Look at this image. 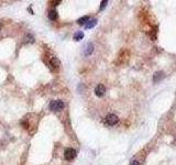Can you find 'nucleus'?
<instances>
[{
  "instance_id": "ddd939ff",
  "label": "nucleus",
  "mask_w": 176,
  "mask_h": 165,
  "mask_svg": "<svg viewBox=\"0 0 176 165\" xmlns=\"http://www.w3.org/2000/svg\"><path fill=\"white\" fill-rule=\"evenodd\" d=\"M130 165H141V164H140V162H139V161H132Z\"/></svg>"
},
{
  "instance_id": "7ed1b4c3",
  "label": "nucleus",
  "mask_w": 176,
  "mask_h": 165,
  "mask_svg": "<svg viewBox=\"0 0 176 165\" xmlns=\"http://www.w3.org/2000/svg\"><path fill=\"white\" fill-rule=\"evenodd\" d=\"M64 156H65V158L67 161H72V160H74V158H76V151L74 150V149H72V148H68V149L65 150Z\"/></svg>"
},
{
  "instance_id": "f8f14e48",
  "label": "nucleus",
  "mask_w": 176,
  "mask_h": 165,
  "mask_svg": "<svg viewBox=\"0 0 176 165\" xmlns=\"http://www.w3.org/2000/svg\"><path fill=\"white\" fill-rule=\"evenodd\" d=\"M107 3H108V1H106V0H105V1H102V2H101V6H100V10H102L104 8L106 7V5H107Z\"/></svg>"
},
{
  "instance_id": "6e6552de",
  "label": "nucleus",
  "mask_w": 176,
  "mask_h": 165,
  "mask_svg": "<svg viewBox=\"0 0 176 165\" xmlns=\"http://www.w3.org/2000/svg\"><path fill=\"white\" fill-rule=\"evenodd\" d=\"M92 51H94V45L92 43H88L87 47H86V51H85V55H90Z\"/></svg>"
},
{
  "instance_id": "f03ea898",
  "label": "nucleus",
  "mask_w": 176,
  "mask_h": 165,
  "mask_svg": "<svg viewBox=\"0 0 176 165\" xmlns=\"http://www.w3.org/2000/svg\"><path fill=\"white\" fill-rule=\"evenodd\" d=\"M118 121H119V118L114 114V113H110V114H108L107 117L105 118V123L108 124V126H115L118 123Z\"/></svg>"
},
{
  "instance_id": "0eeeda50",
  "label": "nucleus",
  "mask_w": 176,
  "mask_h": 165,
  "mask_svg": "<svg viewBox=\"0 0 176 165\" xmlns=\"http://www.w3.org/2000/svg\"><path fill=\"white\" fill-rule=\"evenodd\" d=\"M57 17H58V13L55 11V10H52V11H50V13H48V19L50 20H56L57 19Z\"/></svg>"
},
{
  "instance_id": "39448f33",
  "label": "nucleus",
  "mask_w": 176,
  "mask_h": 165,
  "mask_svg": "<svg viewBox=\"0 0 176 165\" xmlns=\"http://www.w3.org/2000/svg\"><path fill=\"white\" fill-rule=\"evenodd\" d=\"M50 59V65L54 68H57L60 66V61L56 56H52V57H48Z\"/></svg>"
},
{
  "instance_id": "f257e3e1",
  "label": "nucleus",
  "mask_w": 176,
  "mask_h": 165,
  "mask_svg": "<svg viewBox=\"0 0 176 165\" xmlns=\"http://www.w3.org/2000/svg\"><path fill=\"white\" fill-rule=\"evenodd\" d=\"M64 107H65V105L61 100H53L50 102V109L53 111H60L62 109H64Z\"/></svg>"
},
{
  "instance_id": "20e7f679",
  "label": "nucleus",
  "mask_w": 176,
  "mask_h": 165,
  "mask_svg": "<svg viewBox=\"0 0 176 165\" xmlns=\"http://www.w3.org/2000/svg\"><path fill=\"white\" fill-rule=\"evenodd\" d=\"M105 92H106V88H105V86L104 85H98L96 88H95V94H96V96L97 97H102L104 95H105Z\"/></svg>"
},
{
  "instance_id": "2eb2a0df",
  "label": "nucleus",
  "mask_w": 176,
  "mask_h": 165,
  "mask_svg": "<svg viewBox=\"0 0 176 165\" xmlns=\"http://www.w3.org/2000/svg\"><path fill=\"white\" fill-rule=\"evenodd\" d=\"M0 30H1V24H0Z\"/></svg>"
},
{
  "instance_id": "4468645a",
  "label": "nucleus",
  "mask_w": 176,
  "mask_h": 165,
  "mask_svg": "<svg viewBox=\"0 0 176 165\" xmlns=\"http://www.w3.org/2000/svg\"><path fill=\"white\" fill-rule=\"evenodd\" d=\"M51 3H53V6H57L61 3V1H51Z\"/></svg>"
},
{
  "instance_id": "1a4fd4ad",
  "label": "nucleus",
  "mask_w": 176,
  "mask_h": 165,
  "mask_svg": "<svg viewBox=\"0 0 176 165\" xmlns=\"http://www.w3.org/2000/svg\"><path fill=\"white\" fill-rule=\"evenodd\" d=\"M88 20H89V17H87V15H86V17H82V18H79L77 22H78V24H80V25H83V24L85 25V24L87 23Z\"/></svg>"
},
{
  "instance_id": "9d476101",
  "label": "nucleus",
  "mask_w": 176,
  "mask_h": 165,
  "mask_svg": "<svg viewBox=\"0 0 176 165\" xmlns=\"http://www.w3.org/2000/svg\"><path fill=\"white\" fill-rule=\"evenodd\" d=\"M83 38H84V33H83L82 31L76 32L75 35H74V40H75V41H79V40H82Z\"/></svg>"
},
{
  "instance_id": "423d86ee",
  "label": "nucleus",
  "mask_w": 176,
  "mask_h": 165,
  "mask_svg": "<svg viewBox=\"0 0 176 165\" xmlns=\"http://www.w3.org/2000/svg\"><path fill=\"white\" fill-rule=\"evenodd\" d=\"M96 23H97V20H96V19L88 20V21H87V23L85 24V29H92V28H94V27L96 25Z\"/></svg>"
},
{
  "instance_id": "9b49d317",
  "label": "nucleus",
  "mask_w": 176,
  "mask_h": 165,
  "mask_svg": "<svg viewBox=\"0 0 176 165\" xmlns=\"http://www.w3.org/2000/svg\"><path fill=\"white\" fill-rule=\"evenodd\" d=\"M163 77H164V75H163V72H157V73H155V75H154V78H153L154 82H157V79L160 81V79H161V78H163Z\"/></svg>"
}]
</instances>
